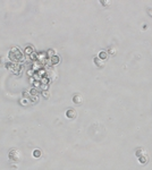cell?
<instances>
[{
    "label": "cell",
    "mask_w": 152,
    "mask_h": 170,
    "mask_svg": "<svg viewBox=\"0 0 152 170\" xmlns=\"http://www.w3.org/2000/svg\"><path fill=\"white\" fill-rule=\"evenodd\" d=\"M8 158L12 162H20L22 160V153L17 149H12V150H9V153H8Z\"/></svg>",
    "instance_id": "6da1fadb"
},
{
    "label": "cell",
    "mask_w": 152,
    "mask_h": 170,
    "mask_svg": "<svg viewBox=\"0 0 152 170\" xmlns=\"http://www.w3.org/2000/svg\"><path fill=\"white\" fill-rule=\"evenodd\" d=\"M73 102L75 104H82L83 103V96L81 95V94L76 93L73 95Z\"/></svg>",
    "instance_id": "7a4b0ae2"
},
{
    "label": "cell",
    "mask_w": 152,
    "mask_h": 170,
    "mask_svg": "<svg viewBox=\"0 0 152 170\" xmlns=\"http://www.w3.org/2000/svg\"><path fill=\"white\" fill-rule=\"evenodd\" d=\"M66 116L68 117L69 119H74V118L77 117V112H76L74 109H69V110L66 111Z\"/></svg>",
    "instance_id": "3957f363"
},
{
    "label": "cell",
    "mask_w": 152,
    "mask_h": 170,
    "mask_svg": "<svg viewBox=\"0 0 152 170\" xmlns=\"http://www.w3.org/2000/svg\"><path fill=\"white\" fill-rule=\"evenodd\" d=\"M138 160H140V162L142 163V165H145V163L148 162V160H149V158H148L146 155L143 154V155H141L140 158H138Z\"/></svg>",
    "instance_id": "277c9868"
},
{
    "label": "cell",
    "mask_w": 152,
    "mask_h": 170,
    "mask_svg": "<svg viewBox=\"0 0 152 170\" xmlns=\"http://www.w3.org/2000/svg\"><path fill=\"white\" fill-rule=\"evenodd\" d=\"M94 64H96L98 67H100V68L104 66V62H102L101 59H99V58H94Z\"/></svg>",
    "instance_id": "5b68a950"
},
{
    "label": "cell",
    "mask_w": 152,
    "mask_h": 170,
    "mask_svg": "<svg viewBox=\"0 0 152 170\" xmlns=\"http://www.w3.org/2000/svg\"><path fill=\"white\" fill-rule=\"evenodd\" d=\"M99 57H100V59H107V57H108V54H107V51H101L100 54H99Z\"/></svg>",
    "instance_id": "8992f818"
},
{
    "label": "cell",
    "mask_w": 152,
    "mask_h": 170,
    "mask_svg": "<svg viewBox=\"0 0 152 170\" xmlns=\"http://www.w3.org/2000/svg\"><path fill=\"white\" fill-rule=\"evenodd\" d=\"M108 51H109V54H111V56H115V54H116V48H115V47H109Z\"/></svg>",
    "instance_id": "52a82bcc"
},
{
    "label": "cell",
    "mask_w": 152,
    "mask_h": 170,
    "mask_svg": "<svg viewBox=\"0 0 152 170\" xmlns=\"http://www.w3.org/2000/svg\"><path fill=\"white\" fill-rule=\"evenodd\" d=\"M143 154H144V150H143V149H138V150H136V157L140 158L141 155H143Z\"/></svg>",
    "instance_id": "ba28073f"
},
{
    "label": "cell",
    "mask_w": 152,
    "mask_h": 170,
    "mask_svg": "<svg viewBox=\"0 0 152 170\" xmlns=\"http://www.w3.org/2000/svg\"><path fill=\"white\" fill-rule=\"evenodd\" d=\"M41 154H42V152L40 150H34L33 151V155H34L35 158H39V157H41Z\"/></svg>",
    "instance_id": "9c48e42d"
},
{
    "label": "cell",
    "mask_w": 152,
    "mask_h": 170,
    "mask_svg": "<svg viewBox=\"0 0 152 170\" xmlns=\"http://www.w3.org/2000/svg\"><path fill=\"white\" fill-rule=\"evenodd\" d=\"M101 3H102V5H104V6H107V5H109V1H101Z\"/></svg>",
    "instance_id": "30bf717a"
}]
</instances>
